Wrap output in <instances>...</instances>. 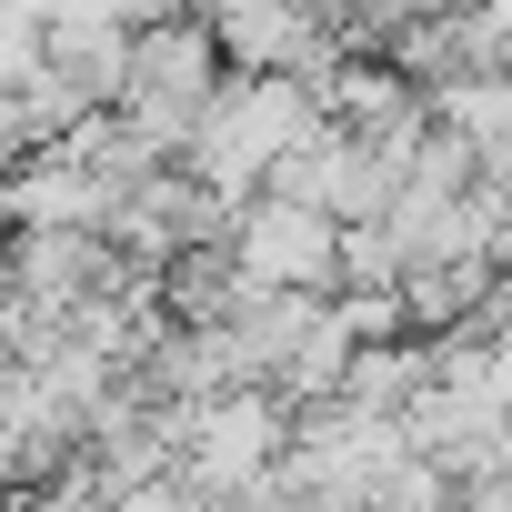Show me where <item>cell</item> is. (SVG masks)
I'll return each instance as SVG.
<instances>
[{"instance_id":"1","label":"cell","mask_w":512,"mask_h":512,"mask_svg":"<svg viewBox=\"0 0 512 512\" xmlns=\"http://www.w3.org/2000/svg\"><path fill=\"white\" fill-rule=\"evenodd\" d=\"M221 51H211V21H141V41H131V81H121V131L161 161V171H181V151H191V131H201V111L221 101Z\"/></svg>"},{"instance_id":"4","label":"cell","mask_w":512,"mask_h":512,"mask_svg":"<svg viewBox=\"0 0 512 512\" xmlns=\"http://www.w3.org/2000/svg\"><path fill=\"white\" fill-rule=\"evenodd\" d=\"M131 41H141V21H121V11H51L41 21V71H61L91 111H121Z\"/></svg>"},{"instance_id":"3","label":"cell","mask_w":512,"mask_h":512,"mask_svg":"<svg viewBox=\"0 0 512 512\" xmlns=\"http://www.w3.org/2000/svg\"><path fill=\"white\" fill-rule=\"evenodd\" d=\"M231 272L251 292H302V302H332L342 292V221L302 211V201H251L231 221Z\"/></svg>"},{"instance_id":"2","label":"cell","mask_w":512,"mask_h":512,"mask_svg":"<svg viewBox=\"0 0 512 512\" xmlns=\"http://www.w3.org/2000/svg\"><path fill=\"white\" fill-rule=\"evenodd\" d=\"M292 452V402L282 392H221L181 422V452H171V482H191L211 512L251 502Z\"/></svg>"}]
</instances>
